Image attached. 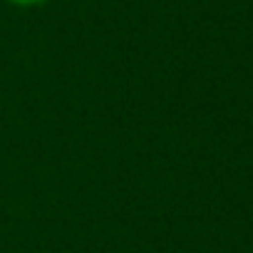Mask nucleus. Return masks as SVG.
I'll use <instances>...</instances> for the list:
<instances>
[{
    "label": "nucleus",
    "mask_w": 253,
    "mask_h": 253,
    "mask_svg": "<svg viewBox=\"0 0 253 253\" xmlns=\"http://www.w3.org/2000/svg\"><path fill=\"white\" fill-rule=\"evenodd\" d=\"M13 5H20V8H33V5H42L45 0H8Z\"/></svg>",
    "instance_id": "1"
}]
</instances>
